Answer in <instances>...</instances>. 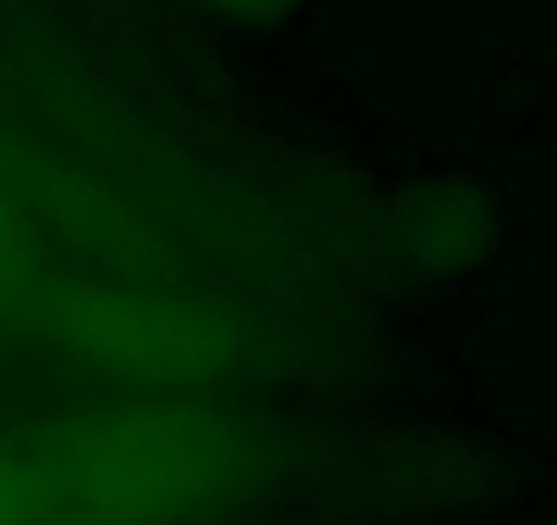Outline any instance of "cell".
<instances>
[{
    "label": "cell",
    "instance_id": "1",
    "mask_svg": "<svg viewBox=\"0 0 557 525\" xmlns=\"http://www.w3.org/2000/svg\"><path fill=\"white\" fill-rule=\"evenodd\" d=\"M17 449L39 525H186L246 498L268 460L246 416L181 394L94 405Z\"/></svg>",
    "mask_w": 557,
    "mask_h": 525
},
{
    "label": "cell",
    "instance_id": "2",
    "mask_svg": "<svg viewBox=\"0 0 557 525\" xmlns=\"http://www.w3.org/2000/svg\"><path fill=\"white\" fill-rule=\"evenodd\" d=\"M12 323L72 356L77 367L143 394H191L224 378L240 356V329L197 296L148 285H88L39 274Z\"/></svg>",
    "mask_w": 557,
    "mask_h": 525
},
{
    "label": "cell",
    "instance_id": "3",
    "mask_svg": "<svg viewBox=\"0 0 557 525\" xmlns=\"http://www.w3.org/2000/svg\"><path fill=\"white\" fill-rule=\"evenodd\" d=\"M0 525H39L34 520V487L17 443H0Z\"/></svg>",
    "mask_w": 557,
    "mask_h": 525
},
{
    "label": "cell",
    "instance_id": "4",
    "mask_svg": "<svg viewBox=\"0 0 557 525\" xmlns=\"http://www.w3.org/2000/svg\"><path fill=\"white\" fill-rule=\"evenodd\" d=\"M202 7L219 12V17H230V23H251V28H262V23L290 17L301 0H202Z\"/></svg>",
    "mask_w": 557,
    "mask_h": 525
}]
</instances>
